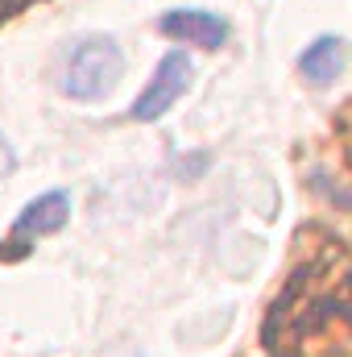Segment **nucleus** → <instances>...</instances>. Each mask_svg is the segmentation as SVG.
Here are the masks:
<instances>
[{
	"instance_id": "obj_1",
	"label": "nucleus",
	"mask_w": 352,
	"mask_h": 357,
	"mask_svg": "<svg viewBox=\"0 0 352 357\" xmlns=\"http://www.w3.org/2000/svg\"><path fill=\"white\" fill-rule=\"evenodd\" d=\"M120 75H125V54H120L112 33L75 38L58 63V88H63V96H71L79 104L108 100L120 84Z\"/></svg>"
},
{
	"instance_id": "obj_2",
	"label": "nucleus",
	"mask_w": 352,
	"mask_h": 357,
	"mask_svg": "<svg viewBox=\"0 0 352 357\" xmlns=\"http://www.w3.org/2000/svg\"><path fill=\"white\" fill-rule=\"evenodd\" d=\"M191 71H195L191 59H186L182 50H170V54L158 63V71H154V79L145 84V91L137 96V104H133V121L150 125V121L166 116V112L178 104V96L191 88Z\"/></svg>"
},
{
	"instance_id": "obj_3",
	"label": "nucleus",
	"mask_w": 352,
	"mask_h": 357,
	"mask_svg": "<svg viewBox=\"0 0 352 357\" xmlns=\"http://www.w3.org/2000/svg\"><path fill=\"white\" fill-rule=\"evenodd\" d=\"M162 33L175 42H186V46H199V50H220L228 42L224 17H216L207 8H170L162 17Z\"/></svg>"
},
{
	"instance_id": "obj_4",
	"label": "nucleus",
	"mask_w": 352,
	"mask_h": 357,
	"mask_svg": "<svg viewBox=\"0 0 352 357\" xmlns=\"http://www.w3.org/2000/svg\"><path fill=\"white\" fill-rule=\"evenodd\" d=\"M71 220V195L67 191H42L25 204V212L13 220V237H50Z\"/></svg>"
},
{
	"instance_id": "obj_5",
	"label": "nucleus",
	"mask_w": 352,
	"mask_h": 357,
	"mask_svg": "<svg viewBox=\"0 0 352 357\" xmlns=\"http://www.w3.org/2000/svg\"><path fill=\"white\" fill-rule=\"evenodd\" d=\"M344 59H349V54H344V38L328 33V38H319V42H311V46L303 50L298 71H303V79L328 88V84H336V79L344 75Z\"/></svg>"
},
{
	"instance_id": "obj_6",
	"label": "nucleus",
	"mask_w": 352,
	"mask_h": 357,
	"mask_svg": "<svg viewBox=\"0 0 352 357\" xmlns=\"http://www.w3.org/2000/svg\"><path fill=\"white\" fill-rule=\"evenodd\" d=\"M13 162H17V154H13V146H8V137L0 133V178L13 171Z\"/></svg>"
}]
</instances>
